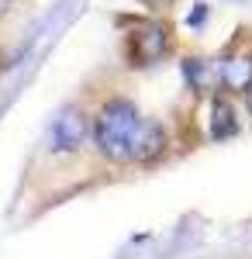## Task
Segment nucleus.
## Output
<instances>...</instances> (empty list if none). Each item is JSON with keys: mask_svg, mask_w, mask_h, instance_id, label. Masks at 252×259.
Listing matches in <instances>:
<instances>
[{"mask_svg": "<svg viewBox=\"0 0 252 259\" xmlns=\"http://www.w3.org/2000/svg\"><path fill=\"white\" fill-rule=\"evenodd\" d=\"M138 124H142V114L135 111V104H128V100L104 104L97 124H94L97 149L107 159H132V139H135Z\"/></svg>", "mask_w": 252, "mask_h": 259, "instance_id": "nucleus-1", "label": "nucleus"}, {"mask_svg": "<svg viewBox=\"0 0 252 259\" xmlns=\"http://www.w3.org/2000/svg\"><path fill=\"white\" fill-rule=\"evenodd\" d=\"M87 139V118L76 107H66L52 124V149L56 152H76Z\"/></svg>", "mask_w": 252, "mask_h": 259, "instance_id": "nucleus-2", "label": "nucleus"}, {"mask_svg": "<svg viewBox=\"0 0 252 259\" xmlns=\"http://www.w3.org/2000/svg\"><path fill=\"white\" fill-rule=\"evenodd\" d=\"M166 45H170V31L162 24H145L132 35V59L138 66H149L166 52Z\"/></svg>", "mask_w": 252, "mask_h": 259, "instance_id": "nucleus-3", "label": "nucleus"}, {"mask_svg": "<svg viewBox=\"0 0 252 259\" xmlns=\"http://www.w3.org/2000/svg\"><path fill=\"white\" fill-rule=\"evenodd\" d=\"M162 149H166V132H162V124L142 118L135 139H132V159L152 162V159H159V156H162Z\"/></svg>", "mask_w": 252, "mask_h": 259, "instance_id": "nucleus-4", "label": "nucleus"}, {"mask_svg": "<svg viewBox=\"0 0 252 259\" xmlns=\"http://www.w3.org/2000/svg\"><path fill=\"white\" fill-rule=\"evenodd\" d=\"M221 83L235 90V94H245L252 90V56H235L221 66Z\"/></svg>", "mask_w": 252, "mask_h": 259, "instance_id": "nucleus-5", "label": "nucleus"}, {"mask_svg": "<svg viewBox=\"0 0 252 259\" xmlns=\"http://www.w3.org/2000/svg\"><path fill=\"white\" fill-rule=\"evenodd\" d=\"M238 132V121H235V111L228 100H214L211 107V135L214 139H232Z\"/></svg>", "mask_w": 252, "mask_h": 259, "instance_id": "nucleus-6", "label": "nucleus"}, {"mask_svg": "<svg viewBox=\"0 0 252 259\" xmlns=\"http://www.w3.org/2000/svg\"><path fill=\"white\" fill-rule=\"evenodd\" d=\"M7 4H11V0H0V14H4V11H7Z\"/></svg>", "mask_w": 252, "mask_h": 259, "instance_id": "nucleus-7", "label": "nucleus"}, {"mask_svg": "<svg viewBox=\"0 0 252 259\" xmlns=\"http://www.w3.org/2000/svg\"><path fill=\"white\" fill-rule=\"evenodd\" d=\"M249 111H252V90H249Z\"/></svg>", "mask_w": 252, "mask_h": 259, "instance_id": "nucleus-8", "label": "nucleus"}]
</instances>
